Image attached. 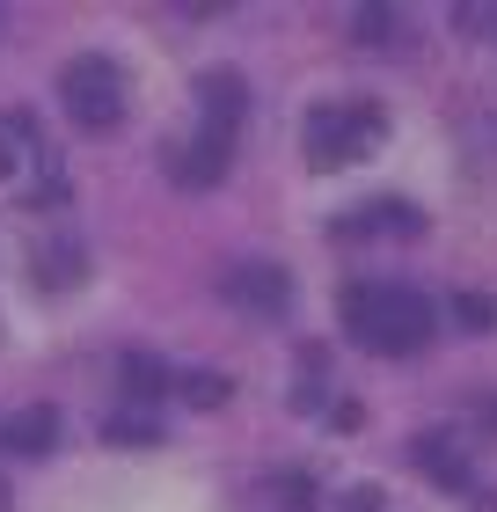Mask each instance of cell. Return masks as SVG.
Listing matches in <instances>:
<instances>
[{
	"label": "cell",
	"instance_id": "11",
	"mask_svg": "<svg viewBox=\"0 0 497 512\" xmlns=\"http://www.w3.org/2000/svg\"><path fill=\"white\" fill-rule=\"evenodd\" d=\"M454 308H461V322H468V330H490V322H497V300H490V293H461Z\"/></svg>",
	"mask_w": 497,
	"mask_h": 512
},
{
	"label": "cell",
	"instance_id": "2",
	"mask_svg": "<svg viewBox=\"0 0 497 512\" xmlns=\"http://www.w3.org/2000/svg\"><path fill=\"white\" fill-rule=\"evenodd\" d=\"M242 74H227V66H212V74L198 81V132H191V147L176 154V183L183 191H212V183L227 176V161H234V132H242Z\"/></svg>",
	"mask_w": 497,
	"mask_h": 512
},
{
	"label": "cell",
	"instance_id": "10",
	"mask_svg": "<svg viewBox=\"0 0 497 512\" xmlns=\"http://www.w3.org/2000/svg\"><path fill=\"white\" fill-rule=\"evenodd\" d=\"M103 439H117V447H125V439H161V425H154V417H147V410H132V417H125V410H117V417H110V425H103Z\"/></svg>",
	"mask_w": 497,
	"mask_h": 512
},
{
	"label": "cell",
	"instance_id": "14",
	"mask_svg": "<svg viewBox=\"0 0 497 512\" xmlns=\"http://www.w3.org/2000/svg\"><path fill=\"white\" fill-rule=\"evenodd\" d=\"M344 512H388V498H381V491H359V498H351Z\"/></svg>",
	"mask_w": 497,
	"mask_h": 512
},
{
	"label": "cell",
	"instance_id": "8",
	"mask_svg": "<svg viewBox=\"0 0 497 512\" xmlns=\"http://www.w3.org/2000/svg\"><path fill=\"white\" fill-rule=\"evenodd\" d=\"M417 461H424V469H439V483H446V491H468V461L454 454V439H446V432L417 439Z\"/></svg>",
	"mask_w": 497,
	"mask_h": 512
},
{
	"label": "cell",
	"instance_id": "1",
	"mask_svg": "<svg viewBox=\"0 0 497 512\" xmlns=\"http://www.w3.org/2000/svg\"><path fill=\"white\" fill-rule=\"evenodd\" d=\"M337 308H344V330L359 337L366 352H381V359H410L439 330L432 300H424L417 286H402V278H351V286L337 293Z\"/></svg>",
	"mask_w": 497,
	"mask_h": 512
},
{
	"label": "cell",
	"instance_id": "12",
	"mask_svg": "<svg viewBox=\"0 0 497 512\" xmlns=\"http://www.w3.org/2000/svg\"><path fill=\"white\" fill-rule=\"evenodd\" d=\"M183 395H191V403H220L227 381H212V374H183Z\"/></svg>",
	"mask_w": 497,
	"mask_h": 512
},
{
	"label": "cell",
	"instance_id": "5",
	"mask_svg": "<svg viewBox=\"0 0 497 512\" xmlns=\"http://www.w3.org/2000/svg\"><path fill=\"white\" fill-rule=\"evenodd\" d=\"M59 103L81 132H110V125H125V74L103 52H81L59 66Z\"/></svg>",
	"mask_w": 497,
	"mask_h": 512
},
{
	"label": "cell",
	"instance_id": "9",
	"mask_svg": "<svg viewBox=\"0 0 497 512\" xmlns=\"http://www.w3.org/2000/svg\"><path fill=\"white\" fill-rule=\"evenodd\" d=\"M117 374H125V388L139 395V403H154V395L169 388V374H161V359H154V352H125V359H117Z\"/></svg>",
	"mask_w": 497,
	"mask_h": 512
},
{
	"label": "cell",
	"instance_id": "6",
	"mask_svg": "<svg viewBox=\"0 0 497 512\" xmlns=\"http://www.w3.org/2000/svg\"><path fill=\"white\" fill-rule=\"evenodd\" d=\"M220 293L234 300V308H249V315H286L293 308V278L278 264H234L220 278Z\"/></svg>",
	"mask_w": 497,
	"mask_h": 512
},
{
	"label": "cell",
	"instance_id": "7",
	"mask_svg": "<svg viewBox=\"0 0 497 512\" xmlns=\"http://www.w3.org/2000/svg\"><path fill=\"white\" fill-rule=\"evenodd\" d=\"M52 439H59V410H15V417H0V447H15V454H52Z\"/></svg>",
	"mask_w": 497,
	"mask_h": 512
},
{
	"label": "cell",
	"instance_id": "3",
	"mask_svg": "<svg viewBox=\"0 0 497 512\" xmlns=\"http://www.w3.org/2000/svg\"><path fill=\"white\" fill-rule=\"evenodd\" d=\"M0 183L22 198H66V176H59V161L52 147H44V132L30 110H0Z\"/></svg>",
	"mask_w": 497,
	"mask_h": 512
},
{
	"label": "cell",
	"instance_id": "13",
	"mask_svg": "<svg viewBox=\"0 0 497 512\" xmlns=\"http://www.w3.org/2000/svg\"><path fill=\"white\" fill-rule=\"evenodd\" d=\"M359 37H388V8H359V22H351Z\"/></svg>",
	"mask_w": 497,
	"mask_h": 512
},
{
	"label": "cell",
	"instance_id": "4",
	"mask_svg": "<svg viewBox=\"0 0 497 512\" xmlns=\"http://www.w3.org/2000/svg\"><path fill=\"white\" fill-rule=\"evenodd\" d=\"M381 103H322L315 118H307V161L315 169H344V161H366L381 147Z\"/></svg>",
	"mask_w": 497,
	"mask_h": 512
}]
</instances>
